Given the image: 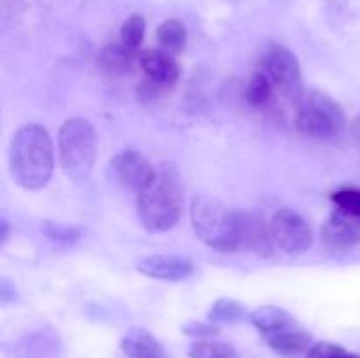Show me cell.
Segmentation results:
<instances>
[{
	"mask_svg": "<svg viewBox=\"0 0 360 358\" xmlns=\"http://www.w3.org/2000/svg\"><path fill=\"white\" fill-rule=\"evenodd\" d=\"M185 207L183 183L171 161H162L146 188L137 193V216L148 232H167L179 223Z\"/></svg>",
	"mask_w": 360,
	"mask_h": 358,
	"instance_id": "obj_1",
	"label": "cell"
},
{
	"mask_svg": "<svg viewBox=\"0 0 360 358\" xmlns=\"http://www.w3.org/2000/svg\"><path fill=\"white\" fill-rule=\"evenodd\" d=\"M322 241L329 249L354 248L360 244V216L336 209L322 227Z\"/></svg>",
	"mask_w": 360,
	"mask_h": 358,
	"instance_id": "obj_10",
	"label": "cell"
},
{
	"mask_svg": "<svg viewBox=\"0 0 360 358\" xmlns=\"http://www.w3.org/2000/svg\"><path fill=\"white\" fill-rule=\"evenodd\" d=\"M183 333H186L188 337H195V339L206 340L211 337H217L220 333V326H217L214 323H202V321H190L183 326Z\"/></svg>",
	"mask_w": 360,
	"mask_h": 358,
	"instance_id": "obj_25",
	"label": "cell"
},
{
	"mask_svg": "<svg viewBox=\"0 0 360 358\" xmlns=\"http://www.w3.org/2000/svg\"><path fill=\"white\" fill-rule=\"evenodd\" d=\"M55 168V147L48 130L25 125L16 130L9 146V171L14 183L28 192L42 190Z\"/></svg>",
	"mask_w": 360,
	"mask_h": 358,
	"instance_id": "obj_2",
	"label": "cell"
},
{
	"mask_svg": "<svg viewBox=\"0 0 360 358\" xmlns=\"http://www.w3.org/2000/svg\"><path fill=\"white\" fill-rule=\"evenodd\" d=\"M352 137H354L355 142L360 146V114L354 119V123H352Z\"/></svg>",
	"mask_w": 360,
	"mask_h": 358,
	"instance_id": "obj_26",
	"label": "cell"
},
{
	"mask_svg": "<svg viewBox=\"0 0 360 358\" xmlns=\"http://www.w3.org/2000/svg\"><path fill=\"white\" fill-rule=\"evenodd\" d=\"M190 358H239L234 347L214 340H199L188 351Z\"/></svg>",
	"mask_w": 360,
	"mask_h": 358,
	"instance_id": "obj_20",
	"label": "cell"
},
{
	"mask_svg": "<svg viewBox=\"0 0 360 358\" xmlns=\"http://www.w3.org/2000/svg\"><path fill=\"white\" fill-rule=\"evenodd\" d=\"M253 326L259 332L266 333V336H274V333L287 332V330L295 329V318L285 309L276 307V305H262L257 311L250 314Z\"/></svg>",
	"mask_w": 360,
	"mask_h": 358,
	"instance_id": "obj_12",
	"label": "cell"
},
{
	"mask_svg": "<svg viewBox=\"0 0 360 358\" xmlns=\"http://www.w3.org/2000/svg\"><path fill=\"white\" fill-rule=\"evenodd\" d=\"M41 230L44 232L46 237L53 239L58 242H74L83 235V228L74 227V225H63L58 221L46 220L41 225Z\"/></svg>",
	"mask_w": 360,
	"mask_h": 358,
	"instance_id": "obj_22",
	"label": "cell"
},
{
	"mask_svg": "<svg viewBox=\"0 0 360 358\" xmlns=\"http://www.w3.org/2000/svg\"><path fill=\"white\" fill-rule=\"evenodd\" d=\"M306 358H354V353L333 343H316L309 347Z\"/></svg>",
	"mask_w": 360,
	"mask_h": 358,
	"instance_id": "obj_24",
	"label": "cell"
},
{
	"mask_svg": "<svg viewBox=\"0 0 360 358\" xmlns=\"http://www.w3.org/2000/svg\"><path fill=\"white\" fill-rule=\"evenodd\" d=\"M274 95H276V90H274L273 83H271L269 77L257 67V70L252 74V77H250L248 88H246L248 104L252 105V107L262 109L273 102Z\"/></svg>",
	"mask_w": 360,
	"mask_h": 358,
	"instance_id": "obj_17",
	"label": "cell"
},
{
	"mask_svg": "<svg viewBox=\"0 0 360 358\" xmlns=\"http://www.w3.org/2000/svg\"><path fill=\"white\" fill-rule=\"evenodd\" d=\"M241 244H246L252 248V251L260 255H271V230L264 227L262 220H259L255 214L241 213Z\"/></svg>",
	"mask_w": 360,
	"mask_h": 358,
	"instance_id": "obj_14",
	"label": "cell"
},
{
	"mask_svg": "<svg viewBox=\"0 0 360 358\" xmlns=\"http://www.w3.org/2000/svg\"><path fill=\"white\" fill-rule=\"evenodd\" d=\"M7 239V221L4 220L2 221V241H6Z\"/></svg>",
	"mask_w": 360,
	"mask_h": 358,
	"instance_id": "obj_27",
	"label": "cell"
},
{
	"mask_svg": "<svg viewBox=\"0 0 360 358\" xmlns=\"http://www.w3.org/2000/svg\"><path fill=\"white\" fill-rule=\"evenodd\" d=\"M97 157V132L84 118H70L60 126L58 160L67 178L81 181L90 175Z\"/></svg>",
	"mask_w": 360,
	"mask_h": 358,
	"instance_id": "obj_4",
	"label": "cell"
},
{
	"mask_svg": "<svg viewBox=\"0 0 360 358\" xmlns=\"http://www.w3.org/2000/svg\"><path fill=\"white\" fill-rule=\"evenodd\" d=\"M122 351L129 358H165L164 346L143 329H132L122 339Z\"/></svg>",
	"mask_w": 360,
	"mask_h": 358,
	"instance_id": "obj_13",
	"label": "cell"
},
{
	"mask_svg": "<svg viewBox=\"0 0 360 358\" xmlns=\"http://www.w3.org/2000/svg\"><path fill=\"white\" fill-rule=\"evenodd\" d=\"M333 202L336 209L347 211V213L359 214L360 216V190L359 188H343L333 193Z\"/></svg>",
	"mask_w": 360,
	"mask_h": 358,
	"instance_id": "obj_23",
	"label": "cell"
},
{
	"mask_svg": "<svg viewBox=\"0 0 360 358\" xmlns=\"http://www.w3.org/2000/svg\"><path fill=\"white\" fill-rule=\"evenodd\" d=\"M190 221L197 237L214 251L231 253L241 246V213L220 200L207 195L193 197Z\"/></svg>",
	"mask_w": 360,
	"mask_h": 358,
	"instance_id": "obj_3",
	"label": "cell"
},
{
	"mask_svg": "<svg viewBox=\"0 0 360 358\" xmlns=\"http://www.w3.org/2000/svg\"><path fill=\"white\" fill-rule=\"evenodd\" d=\"M309 344H311V336L304 330L292 329L287 332L269 336L271 350L283 357H295V354L304 353L309 350Z\"/></svg>",
	"mask_w": 360,
	"mask_h": 358,
	"instance_id": "obj_16",
	"label": "cell"
},
{
	"mask_svg": "<svg viewBox=\"0 0 360 358\" xmlns=\"http://www.w3.org/2000/svg\"><path fill=\"white\" fill-rule=\"evenodd\" d=\"M273 242L287 255H302L313 244V232L308 221L290 207H281L269 223Z\"/></svg>",
	"mask_w": 360,
	"mask_h": 358,
	"instance_id": "obj_7",
	"label": "cell"
},
{
	"mask_svg": "<svg viewBox=\"0 0 360 358\" xmlns=\"http://www.w3.org/2000/svg\"><path fill=\"white\" fill-rule=\"evenodd\" d=\"M144 32H146V25H144L143 16L132 14V16L122 25V32H120V35H122V44H125L127 48L136 51L141 46V42H143Z\"/></svg>",
	"mask_w": 360,
	"mask_h": 358,
	"instance_id": "obj_21",
	"label": "cell"
},
{
	"mask_svg": "<svg viewBox=\"0 0 360 358\" xmlns=\"http://www.w3.org/2000/svg\"><path fill=\"white\" fill-rule=\"evenodd\" d=\"M157 39L165 51L172 53V55L181 53L186 44L185 25L178 20H165L157 28Z\"/></svg>",
	"mask_w": 360,
	"mask_h": 358,
	"instance_id": "obj_18",
	"label": "cell"
},
{
	"mask_svg": "<svg viewBox=\"0 0 360 358\" xmlns=\"http://www.w3.org/2000/svg\"><path fill=\"white\" fill-rule=\"evenodd\" d=\"M139 63L148 79L157 86H172L179 77V65L172 53L165 49H146L139 55Z\"/></svg>",
	"mask_w": 360,
	"mask_h": 358,
	"instance_id": "obj_11",
	"label": "cell"
},
{
	"mask_svg": "<svg viewBox=\"0 0 360 358\" xmlns=\"http://www.w3.org/2000/svg\"><path fill=\"white\" fill-rule=\"evenodd\" d=\"M246 314H248V311L241 302L232 300V298H218L211 305L207 319L211 323H236L241 321Z\"/></svg>",
	"mask_w": 360,
	"mask_h": 358,
	"instance_id": "obj_19",
	"label": "cell"
},
{
	"mask_svg": "<svg viewBox=\"0 0 360 358\" xmlns=\"http://www.w3.org/2000/svg\"><path fill=\"white\" fill-rule=\"evenodd\" d=\"M259 69L269 77L278 95L285 98H299L302 88V74L294 53L281 44H269L262 53Z\"/></svg>",
	"mask_w": 360,
	"mask_h": 358,
	"instance_id": "obj_6",
	"label": "cell"
},
{
	"mask_svg": "<svg viewBox=\"0 0 360 358\" xmlns=\"http://www.w3.org/2000/svg\"><path fill=\"white\" fill-rule=\"evenodd\" d=\"M109 168L112 179L137 193L146 188L155 174V167L148 161V158L134 150H125L116 154L109 164Z\"/></svg>",
	"mask_w": 360,
	"mask_h": 358,
	"instance_id": "obj_8",
	"label": "cell"
},
{
	"mask_svg": "<svg viewBox=\"0 0 360 358\" xmlns=\"http://www.w3.org/2000/svg\"><path fill=\"white\" fill-rule=\"evenodd\" d=\"M134 53L125 44H109L98 55V67L109 76H123L132 67Z\"/></svg>",
	"mask_w": 360,
	"mask_h": 358,
	"instance_id": "obj_15",
	"label": "cell"
},
{
	"mask_svg": "<svg viewBox=\"0 0 360 358\" xmlns=\"http://www.w3.org/2000/svg\"><path fill=\"white\" fill-rule=\"evenodd\" d=\"M137 270L148 277L158 281H169V283H179L188 279L193 274V262L181 255H148L137 260Z\"/></svg>",
	"mask_w": 360,
	"mask_h": 358,
	"instance_id": "obj_9",
	"label": "cell"
},
{
	"mask_svg": "<svg viewBox=\"0 0 360 358\" xmlns=\"http://www.w3.org/2000/svg\"><path fill=\"white\" fill-rule=\"evenodd\" d=\"M295 126L311 139H333L343 133L347 116L343 107L323 91H309L299 104Z\"/></svg>",
	"mask_w": 360,
	"mask_h": 358,
	"instance_id": "obj_5",
	"label": "cell"
}]
</instances>
